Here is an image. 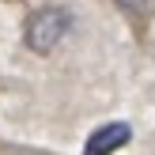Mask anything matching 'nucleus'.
<instances>
[{"label":"nucleus","mask_w":155,"mask_h":155,"mask_svg":"<svg viewBox=\"0 0 155 155\" xmlns=\"http://www.w3.org/2000/svg\"><path fill=\"white\" fill-rule=\"evenodd\" d=\"M117 4L125 8V12H136V15H140V12H148V0H117Z\"/></svg>","instance_id":"7ed1b4c3"},{"label":"nucleus","mask_w":155,"mask_h":155,"mask_svg":"<svg viewBox=\"0 0 155 155\" xmlns=\"http://www.w3.org/2000/svg\"><path fill=\"white\" fill-rule=\"evenodd\" d=\"M129 140H133V129H129L125 121H110V125L95 129V133L87 136L83 155H114L121 144H129Z\"/></svg>","instance_id":"f03ea898"},{"label":"nucleus","mask_w":155,"mask_h":155,"mask_svg":"<svg viewBox=\"0 0 155 155\" xmlns=\"http://www.w3.org/2000/svg\"><path fill=\"white\" fill-rule=\"evenodd\" d=\"M68 27H72V15L61 4H45L38 12H30L27 27H23V42L30 53H53L61 45V38L68 34Z\"/></svg>","instance_id":"f257e3e1"}]
</instances>
